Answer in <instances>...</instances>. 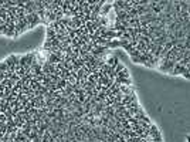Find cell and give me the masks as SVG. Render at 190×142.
<instances>
[{
  "label": "cell",
  "instance_id": "3",
  "mask_svg": "<svg viewBox=\"0 0 190 142\" xmlns=\"http://www.w3.org/2000/svg\"><path fill=\"white\" fill-rule=\"evenodd\" d=\"M67 85H68V81H67V80H60L58 83H57V91L66 90Z\"/></svg>",
  "mask_w": 190,
  "mask_h": 142
},
{
  "label": "cell",
  "instance_id": "5",
  "mask_svg": "<svg viewBox=\"0 0 190 142\" xmlns=\"http://www.w3.org/2000/svg\"><path fill=\"white\" fill-rule=\"evenodd\" d=\"M0 71H3V72L9 71V65L6 64V61H0Z\"/></svg>",
  "mask_w": 190,
  "mask_h": 142
},
{
  "label": "cell",
  "instance_id": "6",
  "mask_svg": "<svg viewBox=\"0 0 190 142\" xmlns=\"http://www.w3.org/2000/svg\"><path fill=\"white\" fill-rule=\"evenodd\" d=\"M124 68H125V65L122 64V63H119V64L116 65V68H115V72H116V75H118V74H119V72H121L122 70H124Z\"/></svg>",
  "mask_w": 190,
  "mask_h": 142
},
{
  "label": "cell",
  "instance_id": "2",
  "mask_svg": "<svg viewBox=\"0 0 190 142\" xmlns=\"http://www.w3.org/2000/svg\"><path fill=\"white\" fill-rule=\"evenodd\" d=\"M106 47H108L109 50H111V48H118V47H121V43H119L118 39H114V40H111V41L108 43Z\"/></svg>",
  "mask_w": 190,
  "mask_h": 142
},
{
  "label": "cell",
  "instance_id": "1",
  "mask_svg": "<svg viewBox=\"0 0 190 142\" xmlns=\"http://www.w3.org/2000/svg\"><path fill=\"white\" fill-rule=\"evenodd\" d=\"M112 10V1H105V4L101 9V16L104 17H108V13Z\"/></svg>",
  "mask_w": 190,
  "mask_h": 142
},
{
  "label": "cell",
  "instance_id": "4",
  "mask_svg": "<svg viewBox=\"0 0 190 142\" xmlns=\"http://www.w3.org/2000/svg\"><path fill=\"white\" fill-rule=\"evenodd\" d=\"M118 77H121V78H131V75H129V72H128V70H126V67H125L124 70L121 71L118 74Z\"/></svg>",
  "mask_w": 190,
  "mask_h": 142
}]
</instances>
